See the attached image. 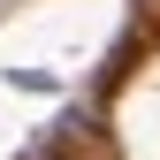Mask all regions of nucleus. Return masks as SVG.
I'll list each match as a JSON object with an SVG mask.
<instances>
[{"label":"nucleus","instance_id":"obj_1","mask_svg":"<svg viewBox=\"0 0 160 160\" xmlns=\"http://www.w3.org/2000/svg\"><path fill=\"white\" fill-rule=\"evenodd\" d=\"M31 160H69V152H61V145H53V137H46V145H38V152H31Z\"/></svg>","mask_w":160,"mask_h":160}]
</instances>
